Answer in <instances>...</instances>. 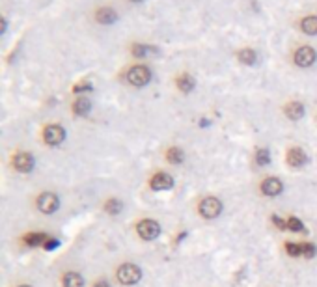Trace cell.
<instances>
[{
    "label": "cell",
    "mask_w": 317,
    "mask_h": 287,
    "mask_svg": "<svg viewBox=\"0 0 317 287\" xmlns=\"http://www.w3.org/2000/svg\"><path fill=\"white\" fill-rule=\"evenodd\" d=\"M116 278H118L121 285H134V283H138L142 280V270L134 263H123L116 270Z\"/></svg>",
    "instance_id": "1"
},
{
    "label": "cell",
    "mask_w": 317,
    "mask_h": 287,
    "mask_svg": "<svg viewBox=\"0 0 317 287\" xmlns=\"http://www.w3.org/2000/svg\"><path fill=\"white\" fill-rule=\"evenodd\" d=\"M198 213L207 220H213V218H217L222 213V202L218 200L217 196H207V198H204L200 202Z\"/></svg>",
    "instance_id": "2"
},
{
    "label": "cell",
    "mask_w": 317,
    "mask_h": 287,
    "mask_svg": "<svg viewBox=\"0 0 317 287\" xmlns=\"http://www.w3.org/2000/svg\"><path fill=\"white\" fill-rule=\"evenodd\" d=\"M136 233H138L140 239H144V241H155L158 235H161V226H158L157 220L145 218V220H140L138 224H136Z\"/></svg>",
    "instance_id": "3"
},
{
    "label": "cell",
    "mask_w": 317,
    "mask_h": 287,
    "mask_svg": "<svg viewBox=\"0 0 317 287\" xmlns=\"http://www.w3.org/2000/svg\"><path fill=\"white\" fill-rule=\"evenodd\" d=\"M127 80L131 86H136V88H142L145 86L149 80H151V71L145 67V65H134L127 71Z\"/></svg>",
    "instance_id": "4"
},
{
    "label": "cell",
    "mask_w": 317,
    "mask_h": 287,
    "mask_svg": "<svg viewBox=\"0 0 317 287\" xmlns=\"http://www.w3.org/2000/svg\"><path fill=\"white\" fill-rule=\"evenodd\" d=\"M36 205L43 215H53L60 209V198L54 192H43V194L38 196Z\"/></svg>",
    "instance_id": "5"
},
{
    "label": "cell",
    "mask_w": 317,
    "mask_h": 287,
    "mask_svg": "<svg viewBox=\"0 0 317 287\" xmlns=\"http://www.w3.org/2000/svg\"><path fill=\"white\" fill-rule=\"evenodd\" d=\"M43 140H45L47 146H60V144L66 140V129L62 125H47L45 130H43Z\"/></svg>",
    "instance_id": "6"
},
{
    "label": "cell",
    "mask_w": 317,
    "mask_h": 287,
    "mask_svg": "<svg viewBox=\"0 0 317 287\" xmlns=\"http://www.w3.org/2000/svg\"><path fill=\"white\" fill-rule=\"evenodd\" d=\"M12 166H14L19 174H30L34 170V157L30 155V153H25V151L15 153L14 159H12Z\"/></svg>",
    "instance_id": "7"
},
{
    "label": "cell",
    "mask_w": 317,
    "mask_h": 287,
    "mask_svg": "<svg viewBox=\"0 0 317 287\" xmlns=\"http://www.w3.org/2000/svg\"><path fill=\"white\" fill-rule=\"evenodd\" d=\"M259 189H261V192H263L265 196L274 198V196H280L284 192V183L280 181L278 177H267V179L261 181Z\"/></svg>",
    "instance_id": "8"
},
{
    "label": "cell",
    "mask_w": 317,
    "mask_h": 287,
    "mask_svg": "<svg viewBox=\"0 0 317 287\" xmlns=\"http://www.w3.org/2000/svg\"><path fill=\"white\" fill-rule=\"evenodd\" d=\"M317 60V52L311 47H300L295 51V64L298 67H310Z\"/></svg>",
    "instance_id": "9"
},
{
    "label": "cell",
    "mask_w": 317,
    "mask_h": 287,
    "mask_svg": "<svg viewBox=\"0 0 317 287\" xmlns=\"http://www.w3.org/2000/svg\"><path fill=\"white\" fill-rule=\"evenodd\" d=\"M151 189L153 190H170L174 187V177L170 174H165V172H158L151 177Z\"/></svg>",
    "instance_id": "10"
},
{
    "label": "cell",
    "mask_w": 317,
    "mask_h": 287,
    "mask_svg": "<svg viewBox=\"0 0 317 287\" xmlns=\"http://www.w3.org/2000/svg\"><path fill=\"white\" fill-rule=\"evenodd\" d=\"M285 161H287V164H289L291 168H300V166H304V164L308 163V155H306L304 150H300V148H291V150L287 151Z\"/></svg>",
    "instance_id": "11"
},
{
    "label": "cell",
    "mask_w": 317,
    "mask_h": 287,
    "mask_svg": "<svg viewBox=\"0 0 317 287\" xmlns=\"http://www.w3.org/2000/svg\"><path fill=\"white\" fill-rule=\"evenodd\" d=\"M95 19H97V23H101V25H112V23L118 21V13L114 12L112 8H99V10L95 12Z\"/></svg>",
    "instance_id": "12"
},
{
    "label": "cell",
    "mask_w": 317,
    "mask_h": 287,
    "mask_svg": "<svg viewBox=\"0 0 317 287\" xmlns=\"http://www.w3.org/2000/svg\"><path fill=\"white\" fill-rule=\"evenodd\" d=\"M285 116L289 117V119H293V121H297V119H300V117L304 116V104L298 103V101H291V103L285 104Z\"/></svg>",
    "instance_id": "13"
},
{
    "label": "cell",
    "mask_w": 317,
    "mask_h": 287,
    "mask_svg": "<svg viewBox=\"0 0 317 287\" xmlns=\"http://www.w3.org/2000/svg\"><path fill=\"white\" fill-rule=\"evenodd\" d=\"M62 283H64V287H84V278H82L79 272L69 270V272L64 274Z\"/></svg>",
    "instance_id": "14"
},
{
    "label": "cell",
    "mask_w": 317,
    "mask_h": 287,
    "mask_svg": "<svg viewBox=\"0 0 317 287\" xmlns=\"http://www.w3.org/2000/svg\"><path fill=\"white\" fill-rule=\"evenodd\" d=\"M176 84H178V88L183 93H189V91L194 90V86H196V82H194V78L189 75V73H183V75H179L178 80H176Z\"/></svg>",
    "instance_id": "15"
},
{
    "label": "cell",
    "mask_w": 317,
    "mask_h": 287,
    "mask_svg": "<svg viewBox=\"0 0 317 287\" xmlns=\"http://www.w3.org/2000/svg\"><path fill=\"white\" fill-rule=\"evenodd\" d=\"M300 30L308 36H317V15L304 17L302 23H300Z\"/></svg>",
    "instance_id": "16"
},
{
    "label": "cell",
    "mask_w": 317,
    "mask_h": 287,
    "mask_svg": "<svg viewBox=\"0 0 317 287\" xmlns=\"http://www.w3.org/2000/svg\"><path fill=\"white\" fill-rule=\"evenodd\" d=\"M90 108H92V103H90V99H86V97H79L75 103H73V112H75L77 116H84V114H88Z\"/></svg>",
    "instance_id": "17"
},
{
    "label": "cell",
    "mask_w": 317,
    "mask_h": 287,
    "mask_svg": "<svg viewBox=\"0 0 317 287\" xmlns=\"http://www.w3.org/2000/svg\"><path fill=\"white\" fill-rule=\"evenodd\" d=\"M47 237L45 233H40V231H34V233L27 235L25 237V242H27L28 246H45V242H47Z\"/></svg>",
    "instance_id": "18"
},
{
    "label": "cell",
    "mask_w": 317,
    "mask_h": 287,
    "mask_svg": "<svg viewBox=\"0 0 317 287\" xmlns=\"http://www.w3.org/2000/svg\"><path fill=\"white\" fill-rule=\"evenodd\" d=\"M166 161L170 164H181L185 161V153L179 148H170V150H166Z\"/></svg>",
    "instance_id": "19"
},
{
    "label": "cell",
    "mask_w": 317,
    "mask_h": 287,
    "mask_svg": "<svg viewBox=\"0 0 317 287\" xmlns=\"http://www.w3.org/2000/svg\"><path fill=\"white\" fill-rule=\"evenodd\" d=\"M237 58L239 62H243L246 65H254L256 60H258V54H256V51H252V49H243V51H239Z\"/></svg>",
    "instance_id": "20"
},
{
    "label": "cell",
    "mask_w": 317,
    "mask_h": 287,
    "mask_svg": "<svg viewBox=\"0 0 317 287\" xmlns=\"http://www.w3.org/2000/svg\"><path fill=\"white\" fill-rule=\"evenodd\" d=\"M121 209H123V203H121V200H118V198H110V200L105 202V211L108 215H119Z\"/></svg>",
    "instance_id": "21"
},
{
    "label": "cell",
    "mask_w": 317,
    "mask_h": 287,
    "mask_svg": "<svg viewBox=\"0 0 317 287\" xmlns=\"http://www.w3.org/2000/svg\"><path fill=\"white\" fill-rule=\"evenodd\" d=\"M254 161H256L258 166H267V164L271 163V153H269V150L259 148V150L256 151V155H254Z\"/></svg>",
    "instance_id": "22"
},
{
    "label": "cell",
    "mask_w": 317,
    "mask_h": 287,
    "mask_svg": "<svg viewBox=\"0 0 317 287\" xmlns=\"http://www.w3.org/2000/svg\"><path fill=\"white\" fill-rule=\"evenodd\" d=\"M287 229L293 231V233H304V231H306L304 224L298 220V218H295V216H289V218H287Z\"/></svg>",
    "instance_id": "23"
},
{
    "label": "cell",
    "mask_w": 317,
    "mask_h": 287,
    "mask_svg": "<svg viewBox=\"0 0 317 287\" xmlns=\"http://www.w3.org/2000/svg\"><path fill=\"white\" fill-rule=\"evenodd\" d=\"M300 255L306 259H311L315 255V244L311 242H300Z\"/></svg>",
    "instance_id": "24"
},
{
    "label": "cell",
    "mask_w": 317,
    "mask_h": 287,
    "mask_svg": "<svg viewBox=\"0 0 317 287\" xmlns=\"http://www.w3.org/2000/svg\"><path fill=\"white\" fill-rule=\"evenodd\" d=\"M151 51L149 47H145V45H140V43H136V45L132 47V54L136 56V58H142V56H145L147 52Z\"/></svg>",
    "instance_id": "25"
},
{
    "label": "cell",
    "mask_w": 317,
    "mask_h": 287,
    "mask_svg": "<svg viewBox=\"0 0 317 287\" xmlns=\"http://www.w3.org/2000/svg\"><path fill=\"white\" fill-rule=\"evenodd\" d=\"M285 252L293 257H298L300 255V244H295V242H287L285 244Z\"/></svg>",
    "instance_id": "26"
},
{
    "label": "cell",
    "mask_w": 317,
    "mask_h": 287,
    "mask_svg": "<svg viewBox=\"0 0 317 287\" xmlns=\"http://www.w3.org/2000/svg\"><path fill=\"white\" fill-rule=\"evenodd\" d=\"M272 222H274V226H276V228H280L282 229V231H284V229H287V220H282V218H280V216H272Z\"/></svg>",
    "instance_id": "27"
},
{
    "label": "cell",
    "mask_w": 317,
    "mask_h": 287,
    "mask_svg": "<svg viewBox=\"0 0 317 287\" xmlns=\"http://www.w3.org/2000/svg\"><path fill=\"white\" fill-rule=\"evenodd\" d=\"M88 90H92V84H90V82H86V84L73 86V91H75V93H80V91H88Z\"/></svg>",
    "instance_id": "28"
},
{
    "label": "cell",
    "mask_w": 317,
    "mask_h": 287,
    "mask_svg": "<svg viewBox=\"0 0 317 287\" xmlns=\"http://www.w3.org/2000/svg\"><path fill=\"white\" fill-rule=\"evenodd\" d=\"M93 287H112V285H110L108 281H105V280H99V281H97V283H95V285H93Z\"/></svg>",
    "instance_id": "29"
},
{
    "label": "cell",
    "mask_w": 317,
    "mask_h": 287,
    "mask_svg": "<svg viewBox=\"0 0 317 287\" xmlns=\"http://www.w3.org/2000/svg\"><path fill=\"white\" fill-rule=\"evenodd\" d=\"M131 2H142V0H131Z\"/></svg>",
    "instance_id": "30"
},
{
    "label": "cell",
    "mask_w": 317,
    "mask_h": 287,
    "mask_svg": "<svg viewBox=\"0 0 317 287\" xmlns=\"http://www.w3.org/2000/svg\"><path fill=\"white\" fill-rule=\"evenodd\" d=\"M19 287H32V285H19Z\"/></svg>",
    "instance_id": "31"
}]
</instances>
